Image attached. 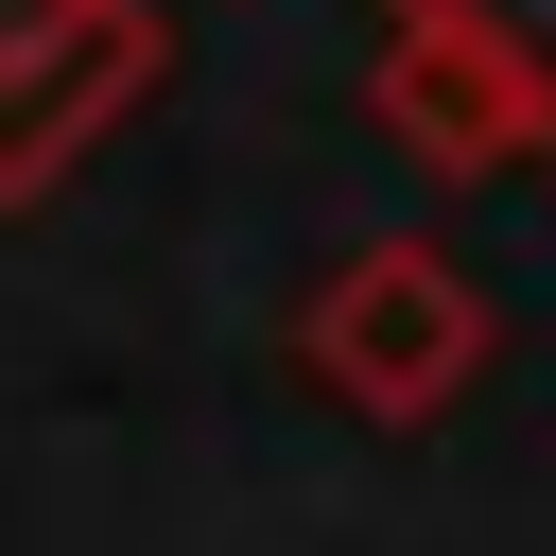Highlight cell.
Instances as JSON below:
<instances>
[{
  "mask_svg": "<svg viewBox=\"0 0 556 556\" xmlns=\"http://www.w3.org/2000/svg\"><path fill=\"white\" fill-rule=\"evenodd\" d=\"M486 348H504L486 278H469L452 243H417V226L313 261V295H295V382H313L330 417H365V434H434V417L486 382Z\"/></svg>",
  "mask_w": 556,
  "mask_h": 556,
  "instance_id": "6da1fadb",
  "label": "cell"
},
{
  "mask_svg": "<svg viewBox=\"0 0 556 556\" xmlns=\"http://www.w3.org/2000/svg\"><path fill=\"white\" fill-rule=\"evenodd\" d=\"M174 70L156 0H0V208H35L70 156H104Z\"/></svg>",
  "mask_w": 556,
  "mask_h": 556,
  "instance_id": "7a4b0ae2",
  "label": "cell"
},
{
  "mask_svg": "<svg viewBox=\"0 0 556 556\" xmlns=\"http://www.w3.org/2000/svg\"><path fill=\"white\" fill-rule=\"evenodd\" d=\"M365 122H382V156H417V174H539V156H556L539 87L486 70L452 17H382V52H365Z\"/></svg>",
  "mask_w": 556,
  "mask_h": 556,
  "instance_id": "3957f363",
  "label": "cell"
},
{
  "mask_svg": "<svg viewBox=\"0 0 556 556\" xmlns=\"http://www.w3.org/2000/svg\"><path fill=\"white\" fill-rule=\"evenodd\" d=\"M382 17H452L486 70H521L539 87V122H556V0H382Z\"/></svg>",
  "mask_w": 556,
  "mask_h": 556,
  "instance_id": "277c9868",
  "label": "cell"
}]
</instances>
